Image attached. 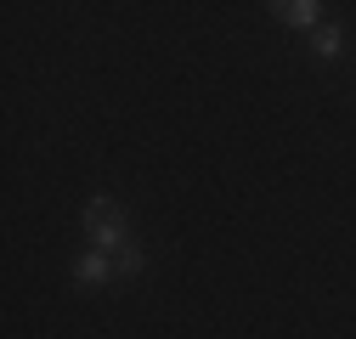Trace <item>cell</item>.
<instances>
[{"label": "cell", "instance_id": "cell-1", "mask_svg": "<svg viewBox=\"0 0 356 339\" xmlns=\"http://www.w3.org/2000/svg\"><path fill=\"white\" fill-rule=\"evenodd\" d=\"M79 226H85V238H91V249H124V243H136V238H130V209L119 198H108V192L85 204Z\"/></svg>", "mask_w": 356, "mask_h": 339}, {"label": "cell", "instance_id": "cell-2", "mask_svg": "<svg viewBox=\"0 0 356 339\" xmlns=\"http://www.w3.org/2000/svg\"><path fill=\"white\" fill-rule=\"evenodd\" d=\"M74 283H79V288H108V283H119L113 249H85L79 261H74Z\"/></svg>", "mask_w": 356, "mask_h": 339}, {"label": "cell", "instance_id": "cell-3", "mask_svg": "<svg viewBox=\"0 0 356 339\" xmlns=\"http://www.w3.org/2000/svg\"><path fill=\"white\" fill-rule=\"evenodd\" d=\"M277 23L283 28H305V34H317L323 28V6H317V0H277Z\"/></svg>", "mask_w": 356, "mask_h": 339}, {"label": "cell", "instance_id": "cell-4", "mask_svg": "<svg viewBox=\"0 0 356 339\" xmlns=\"http://www.w3.org/2000/svg\"><path fill=\"white\" fill-rule=\"evenodd\" d=\"M311 51H317V63H334V57L345 51V28H339V23H323L317 34H311Z\"/></svg>", "mask_w": 356, "mask_h": 339}, {"label": "cell", "instance_id": "cell-5", "mask_svg": "<svg viewBox=\"0 0 356 339\" xmlns=\"http://www.w3.org/2000/svg\"><path fill=\"white\" fill-rule=\"evenodd\" d=\"M113 261H119V283H130V277H142V266H147V254H142L136 243H124V249H113Z\"/></svg>", "mask_w": 356, "mask_h": 339}]
</instances>
